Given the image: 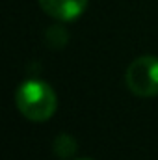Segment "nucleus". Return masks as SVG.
Instances as JSON below:
<instances>
[{
  "label": "nucleus",
  "mask_w": 158,
  "mask_h": 160,
  "mask_svg": "<svg viewBox=\"0 0 158 160\" xmlns=\"http://www.w3.org/2000/svg\"><path fill=\"white\" fill-rule=\"evenodd\" d=\"M15 104L26 119L41 123L56 114L58 97L47 82L39 78H28L17 88Z\"/></svg>",
  "instance_id": "1"
},
{
  "label": "nucleus",
  "mask_w": 158,
  "mask_h": 160,
  "mask_svg": "<svg viewBox=\"0 0 158 160\" xmlns=\"http://www.w3.org/2000/svg\"><path fill=\"white\" fill-rule=\"evenodd\" d=\"M126 86L136 97H158V58L140 56L126 67Z\"/></svg>",
  "instance_id": "2"
},
{
  "label": "nucleus",
  "mask_w": 158,
  "mask_h": 160,
  "mask_svg": "<svg viewBox=\"0 0 158 160\" xmlns=\"http://www.w3.org/2000/svg\"><path fill=\"white\" fill-rule=\"evenodd\" d=\"M87 4L89 0H39L41 9L48 17L63 22H71L82 17L87 9Z\"/></svg>",
  "instance_id": "3"
},
{
  "label": "nucleus",
  "mask_w": 158,
  "mask_h": 160,
  "mask_svg": "<svg viewBox=\"0 0 158 160\" xmlns=\"http://www.w3.org/2000/svg\"><path fill=\"white\" fill-rule=\"evenodd\" d=\"M77 151V143L69 136H58L56 138V153L58 157H69Z\"/></svg>",
  "instance_id": "4"
},
{
  "label": "nucleus",
  "mask_w": 158,
  "mask_h": 160,
  "mask_svg": "<svg viewBox=\"0 0 158 160\" xmlns=\"http://www.w3.org/2000/svg\"><path fill=\"white\" fill-rule=\"evenodd\" d=\"M80 160H91V158H80Z\"/></svg>",
  "instance_id": "5"
}]
</instances>
